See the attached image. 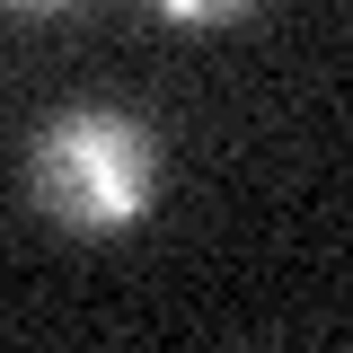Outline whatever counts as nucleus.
<instances>
[{
    "label": "nucleus",
    "mask_w": 353,
    "mask_h": 353,
    "mask_svg": "<svg viewBox=\"0 0 353 353\" xmlns=\"http://www.w3.org/2000/svg\"><path fill=\"white\" fill-rule=\"evenodd\" d=\"M27 185L36 203L62 230H132L150 212V185H159V141L132 124V115H106V106H80V115H53L36 132V159H27Z\"/></svg>",
    "instance_id": "obj_1"
},
{
    "label": "nucleus",
    "mask_w": 353,
    "mask_h": 353,
    "mask_svg": "<svg viewBox=\"0 0 353 353\" xmlns=\"http://www.w3.org/2000/svg\"><path fill=\"white\" fill-rule=\"evenodd\" d=\"M159 18H176V27H230V18H248L256 0H150Z\"/></svg>",
    "instance_id": "obj_2"
},
{
    "label": "nucleus",
    "mask_w": 353,
    "mask_h": 353,
    "mask_svg": "<svg viewBox=\"0 0 353 353\" xmlns=\"http://www.w3.org/2000/svg\"><path fill=\"white\" fill-rule=\"evenodd\" d=\"M0 9H18V18H53V9H71V0H0Z\"/></svg>",
    "instance_id": "obj_3"
}]
</instances>
